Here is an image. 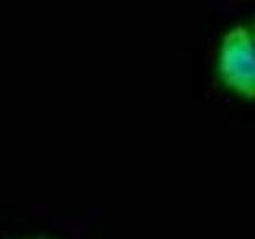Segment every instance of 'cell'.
Here are the masks:
<instances>
[{
	"label": "cell",
	"mask_w": 255,
	"mask_h": 239,
	"mask_svg": "<svg viewBox=\"0 0 255 239\" xmlns=\"http://www.w3.org/2000/svg\"><path fill=\"white\" fill-rule=\"evenodd\" d=\"M217 74L230 91L255 101V30L231 27L222 38L217 58Z\"/></svg>",
	"instance_id": "6da1fadb"
},
{
	"label": "cell",
	"mask_w": 255,
	"mask_h": 239,
	"mask_svg": "<svg viewBox=\"0 0 255 239\" xmlns=\"http://www.w3.org/2000/svg\"><path fill=\"white\" fill-rule=\"evenodd\" d=\"M21 239H48V238H21Z\"/></svg>",
	"instance_id": "7a4b0ae2"
},
{
	"label": "cell",
	"mask_w": 255,
	"mask_h": 239,
	"mask_svg": "<svg viewBox=\"0 0 255 239\" xmlns=\"http://www.w3.org/2000/svg\"><path fill=\"white\" fill-rule=\"evenodd\" d=\"M254 30H255V24H254Z\"/></svg>",
	"instance_id": "3957f363"
}]
</instances>
